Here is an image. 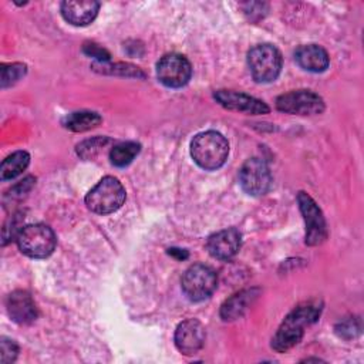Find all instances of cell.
I'll list each match as a JSON object with an SVG mask.
<instances>
[{
  "instance_id": "1",
  "label": "cell",
  "mask_w": 364,
  "mask_h": 364,
  "mask_svg": "<svg viewBox=\"0 0 364 364\" xmlns=\"http://www.w3.org/2000/svg\"><path fill=\"white\" fill-rule=\"evenodd\" d=\"M321 307L316 301H306L297 306L280 324L274 337L272 338V347L277 353H286L293 348L303 337L304 327L314 323L320 316Z\"/></svg>"
},
{
  "instance_id": "2",
  "label": "cell",
  "mask_w": 364,
  "mask_h": 364,
  "mask_svg": "<svg viewBox=\"0 0 364 364\" xmlns=\"http://www.w3.org/2000/svg\"><path fill=\"white\" fill-rule=\"evenodd\" d=\"M229 154V144L226 138L216 131H205L193 136L191 142L192 159L206 171L220 168Z\"/></svg>"
},
{
  "instance_id": "3",
  "label": "cell",
  "mask_w": 364,
  "mask_h": 364,
  "mask_svg": "<svg viewBox=\"0 0 364 364\" xmlns=\"http://www.w3.org/2000/svg\"><path fill=\"white\" fill-rule=\"evenodd\" d=\"M125 200V189L114 176L102 178L85 196V205L98 215H108L118 210Z\"/></svg>"
},
{
  "instance_id": "4",
  "label": "cell",
  "mask_w": 364,
  "mask_h": 364,
  "mask_svg": "<svg viewBox=\"0 0 364 364\" xmlns=\"http://www.w3.org/2000/svg\"><path fill=\"white\" fill-rule=\"evenodd\" d=\"M17 245L21 253L33 259H44L55 249V235L53 229L43 223H31L20 229Z\"/></svg>"
},
{
  "instance_id": "5",
  "label": "cell",
  "mask_w": 364,
  "mask_h": 364,
  "mask_svg": "<svg viewBox=\"0 0 364 364\" xmlns=\"http://www.w3.org/2000/svg\"><path fill=\"white\" fill-rule=\"evenodd\" d=\"M247 65L257 82H270L280 74L282 54L272 44H259L249 50Z\"/></svg>"
},
{
  "instance_id": "6",
  "label": "cell",
  "mask_w": 364,
  "mask_h": 364,
  "mask_svg": "<svg viewBox=\"0 0 364 364\" xmlns=\"http://www.w3.org/2000/svg\"><path fill=\"white\" fill-rule=\"evenodd\" d=\"M182 290L192 301L208 299L216 289L218 279L212 267L206 264H192L182 276Z\"/></svg>"
},
{
  "instance_id": "7",
  "label": "cell",
  "mask_w": 364,
  "mask_h": 364,
  "mask_svg": "<svg viewBox=\"0 0 364 364\" xmlns=\"http://www.w3.org/2000/svg\"><path fill=\"white\" fill-rule=\"evenodd\" d=\"M276 107L286 114L313 115L323 112L324 101L318 94L310 90H296L282 94L276 100Z\"/></svg>"
},
{
  "instance_id": "8",
  "label": "cell",
  "mask_w": 364,
  "mask_h": 364,
  "mask_svg": "<svg viewBox=\"0 0 364 364\" xmlns=\"http://www.w3.org/2000/svg\"><path fill=\"white\" fill-rule=\"evenodd\" d=\"M239 182L246 193L252 196L264 195L272 183L267 164L260 158L247 159L239 171Z\"/></svg>"
},
{
  "instance_id": "9",
  "label": "cell",
  "mask_w": 364,
  "mask_h": 364,
  "mask_svg": "<svg viewBox=\"0 0 364 364\" xmlns=\"http://www.w3.org/2000/svg\"><path fill=\"white\" fill-rule=\"evenodd\" d=\"M156 75L164 85L169 88H179L191 80L192 68L183 55L171 53L158 61Z\"/></svg>"
},
{
  "instance_id": "10",
  "label": "cell",
  "mask_w": 364,
  "mask_h": 364,
  "mask_svg": "<svg viewBox=\"0 0 364 364\" xmlns=\"http://www.w3.org/2000/svg\"><path fill=\"white\" fill-rule=\"evenodd\" d=\"M297 200L306 222V243L311 246L321 243L327 236V228L320 208L306 192H300Z\"/></svg>"
},
{
  "instance_id": "11",
  "label": "cell",
  "mask_w": 364,
  "mask_h": 364,
  "mask_svg": "<svg viewBox=\"0 0 364 364\" xmlns=\"http://www.w3.org/2000/svg\"><path fill=\"white\" fill-rule=\"evenodd\" d=\"M215 100L225 108L239 112H246L252 115L267 114L270 108L262 100L250 97L243 92L232 91V90H219L215 94Z\"/></svg>"
},
{
  "instance_id": "12",
  "label": "cell",
  "mask_w": 364,
  "mask_h": 364,
  "mask_svg": "<svg viewBox=\"0 0 364 364\" xmlns=\"http://www.w3.org/2000/svg\"><path fill=\"white\" fill-rule=\"evenodd\" d=\"M203 343H205V328L198 320L188 318L176 327L175 346L182 354L185 355L196 354L203 347Z\"/></svg>"
},
{
  "instance_id": "13",
  "label": "cell",
  "mask_w": 364,
  "mask_h": 364,
  "mask_svg": "<svg viewBox=\"0 0 364 364\" xmlns=\"http://www.w3.org/2000/svg\"><path fill=\"white\" fill-rule=\"evenodd\" d=\"M210 256L219 260H230L240 249V233L230 228L209 236L206 243Z\"/></svg>"
},
{
  "instance_id": "14",
  "label": "cell",
  "mask_w": 364,
  "mask_h": 364,
  "mask_svg": "<svg viewBox=\"0 0 364 364\" xmlns=\"http://www.w3.org/2000/svg\"><path fill=\"white\" fill-rule=\"evenodd\" d=\"M7 313L13 321L18 324H30L37 317V309L31 296L24 290H16L9 294Z\"/></svg>"
},
{
  "instance_id": "15",
  "label": "cell",
  "mask_w": 364,
  "mask_h": 364,
  "mask_svg": "<svg viewBox=\"0 0 364 364\" xmlns=\"http://www.w3.org/2000/svg\"><path fill=\"white\" fill-rule=\"evenodd\" d=\"M100 3L94 0H67L61 3V14L73 26L90 24L98 13Z\"/></svg>"
},
{
  "instance_id": "16",
  "label": "cell",
  "mask_w": 364,
  "mask_h": 364,
  "mask_svg": "<svg viewBox=\"0 0 364 364\" xmlns=\"http://www.w3.org/2000/svg\"><path fill=\"white\" fill-rule=\"evenodd\" d=\"M294 58L303 70L310 73H321L330 63L327 51L317 44L300 46L294 53Z\"/></svg>"
},
{
  "instance_id": "17",
  "label": "cell",
  "mask_w": 364,
  "mask_h": 364,
  "mask_svg": "<svg viewBox=\"0 0 364 364\" xmlns=\"http://www.w3.org/2000/svg\"><path fill=\"white\" fill-rule=\"evenodd\" d=\"M257 297V291L250 289V290H242L232 297H229L220 307V317L225 321H232L239 318L247 307L252 304V301Z\"/></svg>"
},
{
  "instance_id": "18",
  "label": "cell",
  "mask_w": 364,
  "mask_h": 364,
  "mask_svg": "<svg viewBox=\"0 0 364 364\" xmlns=\"http://www.w3.org/2000/svg\"><path fill=\"white\" fill-rule=\"evenodd\" d=\"M101 117L92 111L71 112L63 119V125L74 132H84L95 128L101 122Z\"/></svg>"
},
{
  "instance_id": "19",
  "label": "cell",
  "mask_w": 364,
  "mask_h": 364,
  "mask_svg": "<svg viewBox=\"0 0 364 364\" xmlns=\"http://www.w3.org/2000/svg\"><path fill=\"white\" fill-rule=\"evenodd\" d=\"M28 164H30V155L26 151L13 152L1 162V166H0L1 181H7L18 176L20 173H23V171H26Z\"/></svg>"
},
{
  "instance_id": "20",
  "label": "cell",
  "mask_w": 364,
  "mask_h": 364,
  "mask_svg": "<svg viewBox=\"0 0 364 364\" xmlns=\"http://www.w3.org/2000/svg\"><path fill=\"white\" fill-rule=\"evenodd\" d=\"M139 149H141V145L136 142H132V141L119 142L111 148L109 159L115 166H127L139 154Z\"/></svg>"
},
{
  "instance_id": "21",
  "label": "cell",
  "mask_w": 364,
  "mask_h": 364,
  "mask_svg": "<svg viewBox=\"0 0 364 364\" xmlns=\"http://www.w3.org/2000/svg\"><path fill=\"white\" fill-rule=\"evenodd\" d=\"M26 74V65L20 63L1 64V88L13 85Z\"/></svg>"
},
{
  "instance_id": "22",
  "label": "cell",
  "mask_w": 364,
  "mask_h": 364,
  "mask_svg": "<svg viewBox=\"0 0 364 364\" xmlns=\"http://www.w3.org/2000/svg\"><path fill=\"white\" fill-rule=\"evenodd\" d=\"M108 142L107 138H94V139H88V141H84L82 144H80L77 146V151H78V155H81L82 158L85 159H90L92 156H95L100 149Z\"/></svg>"
},
{
  "instance_id": "23",
  "label": "cell",
  "mask_w": 364,
  "mask_h": 364,
  "mask_svg": "<svg viewBox=\"0 0 364 364\" xmlns=\"http://www.w3.org/2000/svg\"><path fill=\"white\" fill-rule=\"evenodd\" d=\"M17 346L14 344V341L3 338L1 340V363L7 364V363H13L17 357Z\"/></svg>"
},
{
  "instance_id": "24",
  "label": "cell",
  "mask_w": 364,
  "mask_h": 364,
  "mask_svg": "<svg viewBox=\"0 0 364 364\" xmlns=\"http://www.w3.org/2000/svg\"><path fill=\"white\" fill-rule=\"evenodd\" d=\"M84 51H85L88 55L97 58L100 63H104V61H108V60H109V54H108L104 48L98 47V46L94 44V43L85 44V46H84Z\"/></svg>"
},
{
  "instance_id": "25",
  "label": "cell",
  "mask_w": 364,
  "mask_h": 364,
  "mask_svg": "<svg viewBox=\"0 0 364 364\" xmlns=\"http://www.w3.org/2000/svg\"><path fill=\"white\" fill-rule=\"evenodd\" d=\"M169 253H171V255L178 253V257H179V259H185V257H188V253H186L185 250H181V249H169Z\"/></svg>"
}]
</instances>
